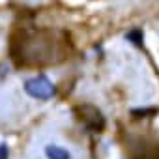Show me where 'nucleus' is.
I'll list each match as a JSON object with an SVG mask.
<instances>
[{"label":"nucleus","mask_w":159,"mask_h":159,"mask_svg":"<svg viewBox=\"0 0 159 159\" xmlns=\"http://www.w3.org/2000/svg\"><path fill=\"white\" fill-rule=\"evenodd\" d=\"M125 39H127V41H131L133 45L140 47V45H142V39H144V34H142V30H140V28H133V30H129V32L125 34Z\"/></svg>","instance_id":"3"},{"label":"nucleus","mask_w":159,"mask_h":159,"mask_svg":"<svg viewBox=\"0 0 159 159\" xmlns=\"http://www.w3.org/2000/svg\"><path fill=\"white\" fill-rule=\"evenodd\" d=\"M25 159H79V155L73 146H69L56 133H51L41 135Z\"/></svg>","instance_id":"1"},{"label":"nucleus","mask_w":159,"mask_h":159,"mask_svg":"<svg viewBox=\"0 0 159 159\" xmlns=\"http://www.w3.org/2000/svg\"><path fill=\"white\" fill-rule=\"evenodd\" d=\"M25 90L34 99H49L54 94V84L49 81L45 75H39V77L28 79V81L25 83Z\"/></svg>","instance_id":"2"}]
</instances>
